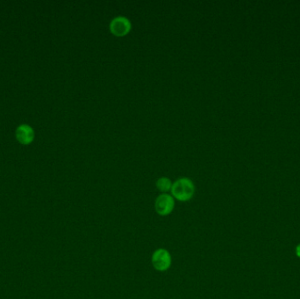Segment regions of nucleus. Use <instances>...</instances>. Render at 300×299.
<instances>
[{
	"instance_id": "obj_7",
	"label": "nucleus",
	"mask_w": 300,
	"mask_h": 299,
	"mask_svg": "<svg viewBox=\"0 0 300 299\" xmlns=\"http://www.w3.org/2000/svg\"><path fill=\"white\" fill-rule=\"evenodd\" d=\"M295 253H296V256H297L298 258H300V243L297 246V247H296Z\"/></svg>"
},
{
	"instance_id": "obj_5",
	"label": "nucleus",
	"mask_w": 300,
	"mask_h": 299,
	"mask_svg": "<svg viewBox=\"0 0 300 299\" xmlns=\"http://www.w3.org/2000/svg\"><path fill=\"white\" fill-rule=\"evenodd\" d=\"M15 135L18 141L21 144H30L31 142L34 141V129L29 125L23 124L19 126L15 132Z\"/></svg>"
},
{
	"instance_id": "obj_6",
	"label": "nucleus",
	"mask_w": 300,
	"mask_h": 299,
	"mask_svg": "<svg viewBox=\"0 0 300 299\" xmlns=\"http://www.w3.org/2000/svg\"><path fill=\"white\" fill-rule=\"evenodd\" d=\"M172 183L171 180L169 177H166V176H162L156 181V187L158 189L160 192L166 193V192L171 191Z\"/></svg>"
},
{
	"instance_id": "obj_2",
	"label": "nucleus",
	"mask_w": 300,
	"mask_h": 299,
	"mask_svg": "<svg viewBox=\"0 0 300 299\" xmlns=\"http://www.w3.org/2000/svg\"><path fill=\"white\" fill-rule=\"evenodd\" d=\"M151 262L155 270L160 272H164L167 271L171 266V255L167 249H156L152 255Z\"/></svg>"
},
{
	"instance_id": "obj_4",
	"label": "nucleus",
	"mask_w": 300,
	"mask_h": 299,
	"mask_svg": "<svg viewBox=\"0 0 300 299\" xmlns=\"http://www.w3.org/2000/svg\"><path fill=\"white\" fill-rule=\"evenodd\" d=\"M111 34L122 37L129 34L132 28L131 21L125 16H117L113 18L109 25Z\"/></svg>"
},
{
	"instance_id": "obj_1",
	"label": "nucleus",
	"mask_w": 300,
	"mask_h": 299,
	"mask_svg": "<svg viewBox=\"0 0 300 299\" xmlns=\"http://www.w3.org/2000/svg\"><path fill=\"white\" fill-rule=\"evenodd\" d=\"M171 196L178 201H189L195 193V185L191 179L181 177L173 183Z\"/></svg>"
},
{
	"instance_id": "obj_3",
	"label": "nucleus",
	"mask_w": 300,
	"mask_h": 299,
	"mask_svg": "<svg viewBox=\"0 0 300 299\" xmlns=\"http://www.w3.org/2000/svg\"><path fill=\"white\" fill-rule=\"evenodd\" d=\"M175 207V199L171 195L162 193L155 201V210L160 216H168L173 212Z\"/></svg>"
}]
</instances>
